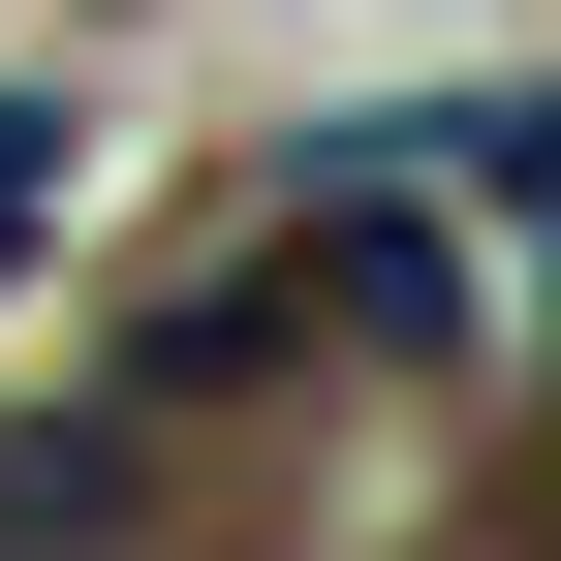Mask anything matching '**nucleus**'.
Masks as SVG:
<instances>
[{
  "label": "nucleus",
  "instance_id": "f257e3e1",
  "mask_svg": "<svg viewBox=\"0 0 561 561\" xmlns=\"http://www.w3.org/2000/svg\"><path fill=\"white\" fill-rule=\"evenodd\" d=\"M62 187H94V125H62V94H0V250H32Z\"/></svg>",
  "mask_w": 561,
  "mask_h": 561
}]
</instances>
